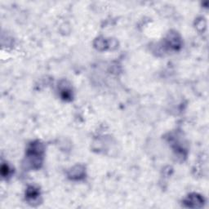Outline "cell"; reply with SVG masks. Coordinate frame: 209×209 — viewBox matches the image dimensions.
<instances>
[{"label": "cell", "mask_w": 209, "mask_h": 209, "mask_svg": "<svg viewBox=\"0 0 209 209\" xmlns=\"http://www.w3.org/2000/svg\"><path fill=\"white\" fill-rule=\"evenodd\" d=\"M202 199L199 198V196L194 195V196H189L188 199L185 200V204H188V207H199V204H202Z\"/></svg>", "instance_id": "obj_1"}, {"label": "cell", "mask_w": 209, "mask_h": 209, "mask_svg": "<svg viewBox=\"0 0 209 209\" xmlns=\"http://www.w3.org/2000/svg\"><path fill=\"white\" fill-rule=\"evenodd\" d=\"M26 196H27L28 199H35L38 196V189H35L34 187H30L28 189L27 193H26Z\"/></svg>", "instance_id": "obj_2"}, {"label": "cell", "mask_w": 209, "mask_h": 209, "mask_svg": "<svg viewBox=\"0 0 209 209\" xmlns=\"http://www.w3.org/2000/svg\"><path fill=\"white\" fill-rule=\"evenodd\" d=\"M1 172L3 177H7L8 176V172H9V168H8V165H3L2 168H1Z\"/></svg>", "instance_id": "obj_3"}]
</instances>
